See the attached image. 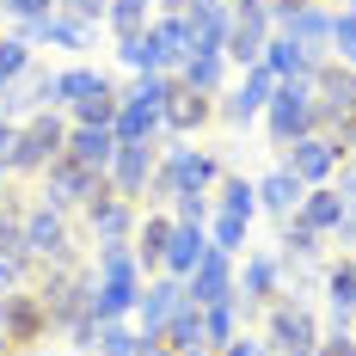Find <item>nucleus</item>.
<instances>
[{
    "label": "nucleus",
    "instance_id": "f257e3e1",
    "mask_svg": "<svg viewBox=\"0 0 356 356\" xmlns=\"http://www.w3.org/2000/svg\"><path fill=\"white\" fill-rule=\"evenodd\" d=\"M142 283H147V270H142V258H136V246L123 240V246H99L92 252V314L99 320H129L136 314V301H142Z\"/></svg>",
    "mask_w": 356,
    "mask_h": 356
},
{
    "label": "nucleus",
    "instance_id": "f03ea898",
    "mask_svg": "<svg viewBox=\"0 0 356 356\" xmlns=\"http://www.w3.org/2000/svg\"><path fill=\"white\" fill-rule=\"evenodd\" d=\"M258 338L270 344V356H314L325 338L320 314L307 307V301H289V295H277L264 314H258Z\"/></svg>",
    "mask_w": 356,
    "mask_h": 356
},
{
    "label": "nucleus",
    "instance_id": "7ed1b4c3",
    "mask_svg": "<svg viewBox=\"0 0 356 356\" xmlns=\"http://www.w3.org/2000/svg\"><path fill=\"white\" fill-rule=\"evenodd\" d=\"M68 111H31L13 136V178H37L56 154H68Z\"/></svg>",
    "mask_w": 356,
    "mask_h": 356
},
{
    "label": "nucleus",
    "instance_id": "20e7f679",
    "mask_svg": "<svg viewBox=\"0 0 356 356\" xmlns=\"http://www.w3.org/2000/svg\"><path fill=\"white\" fill-rule=\"evenodd\" d=\"M320 129V99H314V80H277L270 105H264V136L277 147L301 142Z\"/></svg>",
    "mask_w": 356,
    "mask_h": 356
},
{
    "label": "nucleus",
    "instance_id": "39448f33",
    "mask_svg": "<svg viewBox=\"0 0 356 356\" xmlns=\"http://www.w3.org/2000/svg\"><path fill=\"white\" fill-rule=\"evenodd\" d=\"M25 258L31 264H68V258H80L74 252V215L43 203L37 191H31V203H25Z\"/></svg>",
    "mask_w": 356,
    "mask_h": 356
},
{
    "label": "nucleus",
    "instance_id": "423d86ee",
    "mask_svg": "<svg viewBox=\"0 0 356 356\" xmlns=\"http://www.w3.org/2000/svg\"><path fill=\"white\" fill-rule=\"evenodd\" d=\"M270 92H277V74L264 68H240V80H227L221 92H215V123H227V129H246V123H258L264 117V105H270Z\"/></svg>",
    "mask_w": 356,
    "mask_h": 356
},
{
    "label": "nucleus",
    "instance_id": "0eeeda50",
    "mask_svg": "<svg viewBox=\"0 0 356 356\" xmlns=\"http://www.w3.org/2000/svg\"><path fill=\"white\" fill-rule=\"evenodd\" d=\"M105 191V172H86V166H74L68 154H56L43 172H37V197L43 203H56V209H68V215H80L92 197Z\"/></svg>",
    "mask_w": 356,
    "mask_h": 356
},
{
    "label": "nucleus",
    "instance_id": "6e6552de",
    "mask_svg": "<svg viewBox=\"0 0 356 356\" xmlns=\"http://www.w3.org/2000/svg\"><path fill=\"white\" fill-rule=\"evenodd\" d=\"M49 332H56V325L43 314L37 289H6V295H0V344H6V350H37Z\"/></svg>",
    "mask_w": 356,
    "mask_h": 356
},
{
    "label": "nucleus",
    "instance_id": "1a4fd4ad",
    "mask_svg": "<svg viewBox=\"0 0 356 356\" xmlns=\"http://www.w3.org/2000/svg\"><path fill=\"white\" fill-rule=\"evenodd\" d=\"M264 43H270V0H234V31L221 43V56L234 68H258Z\"/></svg>",
    "mask_w": 356,
    "mask_h": 356
},
{
    "label": "nucleus",
    "instance_id": "9d476101",
    "mask_svg": "<svg viewBox=\"0 0 356 356\" xmlns=\"http://www.w3.org/2000/svg\"><path fill=\"white\" fill-rule=\"evenodd\" d=\"M160 147L166 142H117L105 166V184L117 197H129V203H147V184H154V166H160Z\"/></svg>",
    "mask_w": 356,
    "mask_h": 356
},
{
    "label": "nucleus",
    "instance_id": "9b49d317",
    "mask_svg": "<svg viewBox=\"0 0 356 356\" xmlns=\"http://www.w3.org/2000/svg\"><path fill=\"white\" fill-rule=\"evenodd\" d=\"M136 221H142V203L117 197L111 184L80 209V227L92 234V246H123V240H136Z\"/></svg>",
    "mask_w": 356,
    "mask_h": 356
},
{
    "label": "nucleus",
    "instance_id": "f8f14e48",
    "mask_svg": "<svg viewBox=\"0 0 356 356\" xmlns=\"http://www.w3.org/2000/svg\"><path fill=\"white\" fill-rule=\"evenodd\" d=\"M338 160H344V147L332 142L325 129H314V136H301V142H289V147H283V166L301 178V184H332Z\"/></svg>",
    "mask_w": 356,
    "mask_h": 356
},
{
    "label": "nucleus",
    "instance_id": "ddd939ff",
    "mask_svg": "<svg viewBox=\"0 0 356 356\" xmlns=\"http://www.w3.org/2000/svg\"><path fill=\"white\" fill-rule=\"evenodd\" d=\"M332 19H338V6L307 0V6H295V13H277V19H270V31L295 37V43H301V49H314V56H332Z\"/></svg>",
    "mask_w": 356,
    "mask_h": 356
},
{
    "label": "nucleus",
    "instance_id": "4468645a",
    "mask_svg": "<svg viewBox=\"0 0 356 356\" xmlns=\"http://www.w3.org/2000/svg\"><path fill=\"white\" fill-rule=\"evenodd\" d=\"M178 307H184V283L160 270V277H147V283H142V301H136V314H129V320H136V332H142V338H160Z\"/></svg>",
    "mask_w": 356,
    "mask_h": 356
},
{
    "label": "nucleus",
    "instance_id": "2eb2a0df",
    "mask_svg": "<svg viewBox=\"0 0 356 356\" xmlns=\"http://www.w3.org/2000/svg\"><path fill=\"white\" fill-rule=\"evenodd\" d=\"M234 270H240V258H227V252H203V264L184 277V295L197 301V307H215V301H234Z\"/></svg>",
    "mask_w": 356,
    "mask_h": 356
},
{
    "label": "nucleus",
    "instance_id": "dca6fc26",
    "mask_svg": "<svg viewBox=\"0 0 356 356\" xmlns=\"http://www.w3.org/2000/svg\"><path fill=\"white\" fill-rule=\"evenodd\" d=\"M13 37H25L31 49H92V31L74 25L62 13H43V19H13Z\"/></svg>",
    "mask_w": 356,
    "mask_h": 356
},
{
    "label": "nucleus",
    "instance_id": "f3484780",
    "mask_svg": "<svg viewBox=\"0 0 356 356\" xmlns=\"http://www.w3.org/2000/svg\"><path fill=\"white\" fill-rule=\"evenodd\" d=\"M160 117H166V136L172 142H191V136H203L215 123V99L209 92H191V86H172V99H166Z\"/></svg>",
    "mask_w": 356,
    "mask_h": 356
},
{
    "label": "nucleus",
    "instance_id": "a211bd4d",
    "mask_svg": "<svg viewBox=\"0 0 356 356\" xmlns=\"http://www.w3.org/2000/svg\"><path fill=\"white\" fill-rule=\"evenodd\" d=\"M147 49H154V68L160 74H178V62L191 56V25H184V13H154Z\"/></svg>",
    "mask_w": 356,
    "mask_h": 356
},
{
    "label": "nucleus",
    "instance_id": "6ab92c4d",
    "mask_svg": "<svg viewBox=\"0 0 356 356\" xmlns=\"http://www.w3.org/2000/svg\"><path fill=\"white\" fill-rule=\"evenodd\" d=\"M111 129H117V142H166V117H160V105H147V99H136V92L117 99Z\"/></svg>",
    "mask_w": 356,
    "mask_h": 356
},
{
    "label": "nucleus",
    "instance_id": "aec40b11",
    "mask_svg": "<svg viewBox=\"0 0 356 356\" xmlns=\"http://www.w3.org/2000/svg\"><path fill=\"white\" fill-rule=\"evenodd\" d=\"M252 184H258V215H277V221H283V215H295V209H301V197H307V184L289 172L283 160H277L264 178H252Z\"/></svg>",
    "mask_w": 356,
    "mask_h": 356
},
{
    "label": "nucleus",
    "instance_id": "412c9836",
    "mask_svg": "<svg viewBox=\"0 0 356 356\" xmlns=\"http://www.w3.org/2000/svg\"><path fill=\"white\" fill-rule=\"evenodd\" d=\"M111 154H117V129H111V123H74V129H68V160H74V166L105 172Z\"/></svg>",
    "mask_w": 356,
    "mask_h": 356
},
{
    "label": "nucleus",
    "instance_id": "4be33fe9",
    "mask_svg": "<svg viewBox=\"0 0 356 356\" xmlns=\"http://www.w3.org/2000/svg\"><path fill=\"white\" fill-rule=\"evenodd\" d=\"M227 80H234V62H227L221 49H191V56L178 62V86H191V92H209L215 99Z\"/></svg>",
    "mask_w": 356,
    "mask_h": 356
},
{
    "label": "nucleus",
    "instance_id": "5701e85b",
    "mask_svg": "<svg viewBox=\"0 0 356 356\" xmlns=\"http://www.w3.org/2000/svg\"><path fill=\"white\" fill-rule=\"evenodd\" d=\"M203 252H209V234H203V227H191V221H172V240H166V258H160V270L184 283V277L203 264Z\"/></svg>",
    "mask_w": 356,
    "mask_h": 356
},
{
    "label": "nucleus",
    "instance_id": "b1692460",
    "mask_svg": "<svg viewBox=\"0 0 356 356\" xmlns=\"http://www.w3.org/2000/svg\"><path fill=\"white\" fill-rule=\"evenodd\" d=\"M325 56H314V49H301L295 37L270 31V43H264V68L277 74V80H314V68H320Z\"/></svg>",
    "mask_w": 356,
    "mask_h": 356
},
{
    "label": "nucleus",
    "instance_id": "393cba45",
    "mask_svg": "<svg viewBox=\"0 0 356 356\" xmlns=\"http://www.w3.org/2000/svg\"><path fill=\"white\" fill-rule=\"evenodd\" d=\"M166 240H172V209H142V221H136V258H142L147 277H160V258H166Z\"/></svg>",
    "mask_w": 356,
    "mask_h": 356
},
{
    "label": "nucleus",
    "instance_id": "a878e982",
    "mask_svg": "<svg viewBox=\"0 0 356 356\" xmlns=\"http://www.w3.org/2000/svg\"><path fill=\"white\" fill-rule=\"evenodd\" d=\"M325 252V234H314L301 215H283V234H277V258L283 264H320Z\"/></svg>",
    "mask_w": 356,
    "mask_h": 356
},
{
    "label": "nucleus",
    "instance_id": "bb28decb",
    "mask_svg": "<svg viewBox=\"0 0 356 356\" xmlns=\"http://www.w3.org/2000/svg\"><path fill=\"white\" fill-rule=\"evenodd\" d=\"M184 25H191V49H221L234 31V6H184Z\"/></svg>",
    "mask_w": 356,
    "mask_h": 356
},
{
    "label": "nucleus",
    "instance_id": "cd10ccee",
    "mask_svg": "<svg viewBox=\"0 0 356 356\" xmlns=\"http://www.w3.org/2000/svg\"><path fill=\"white\" fill-rule=\"evenodd\" d=\"M344 209H350V203H344L332 184H307V197H301V209H295V215H301L314 234H325V240H332V227L344 221Z\"/></svg>",
    "mask_w": 356,
    "mask_h": 356
},
{
    "label": "nucleus",
    "instance_id": "c85d7f7f",
    "mask_svg": "<svg viewBox=\"0 0 356 356\" xmlns=\"http://www.w3.org/2000/svg\"><path fill=\"white\" fill-rule=\"evenodd\" d=\"M160 344L172 356H184V350H203V307L184 295V307H178L172 320H166V332H160Z\"/></svg>",
    "mask_w": 356,
    "mask_h": 356
},
{
    "label": "nucleus",
    "instance_id": "c756f323",
    "mask_svg": "<svg viewBox=\"0 0 356 356\" xmlns=\"http://www.w3.org/2000/svg\"><path fill=\"white\" fill-rule=\"evenodd\" d=\"M154 0H105V31L123 43V37H142L147 25H154Z\"/></svg>",
    "mask_w": 356,
    "mask_h": 356
},
{
    "label": "nucleus",
    "instance_id": "7c9ffc66",
    "mask_svg": "<svg viewBox=\"0 0 356 356\" xmlns=\"http://www.w3.org/2000/svg\"><path fill=\"white\" fill-rule=\"evenodd\" d=\"M215 197V209H227V215H240V221H258V184L240 172H221V184L209 191Z\"/></svg>",
    "mask_w": 356,
    "mask_h": 356
},
{
    "label": "nucleus",
    "instance_id": "2f4dec72",
    "mask_svg": "<svg viewBox=\"0 0 356 356\" xmlns=\"http://www.w3.org/2000/svg\"><path fill=\"white\" fill-rule=\"evenodd\" d=\"M240 332H246V320H240V301H215V307H203V350L234 344Z\"/></svg>",
    "mask_w": 356,
    "mask_h": 356
},
{
    "label": "nucleus",
    "instance_id": "473e14b6",
    "mask_svg": "<svg viewBox=\"0 0 356 356\" xmlns=\"http://www.w3.org/2000/svg\"><path fill=\"white\" fill-rule=\"evenodd\" d=\"M25 191L0 184V252H25Z\"/></svg>",
    "mask_w": 356,
    "mask_h": 356
},
{
    "label": "nucleus",
    "instance_id": "72a5a7b5",
    "mask_svg": "<svg viewBox=\"0 0 356 356\" xmlns=\"http://www.w3.org/2000/svg\"><path fill=\"white\" fill-rule=\"evenodd\" d=\"M31 68H37V49L25 43V37L6 31V37H0V92H6V86H19Z\"/></svg>",
    "mask_w": 356,
    "mask_h": 356
},
{
    "label": "nucleus",
    "instance_id": "f704fd0d",
    "mask_svg": "<svg viewBox=\"0 0 356 356\" xmlns=\"http://www.w3.org/2000/svg\"><path fill=\"white\" fill-rule=\"evenodd\" d=\"M203 234H209V246H215V252L240 258V252H246V234H252V221H240V215H227V209H215Z\"/></svg>",
    "mask_w": 356,
    "mask_h": 356
},
{
    "label": "nucleus",
    "instance_id": "c9c22d12",
    "mask_svg": "<svg viewBox=\"0 0 356 356\" xmlns=\"http://www.w3.org/2000/svg\"><path fill=\"white\" fill-rule=\"evenodd\" d=\"M105 80H111V74H105V68H92V62H74V68H62V111L80 105V99H92Z\"/></svg>",
    "mask_w": 356,
    "mask_h": 356
},
{
    "label": "nucleus",
    "instance_id": "e433bc0d",
    "mask_svg": "<svg viewBox=\"0 0 356 356\" xmlns=\"http://www.w3.org/2000/svg\"><path fill=\"white\" fill-rule=\"evenodd\" d=\"M117 99H123V92H117V86H99V92H92V99H80V105H68V123H111V117H117Z\"/></svg>",
    "mask_w": 356,
    "mask_h": 356
},
{
    "label": "nucleus",
    "instance_id": "4c0bfd02",
    "mask_svg": "<svg viewBox=\"0 0 356 356\" xmlns=\"http://www.w3.org/2000/svg\"><path fill=\"white\" fill-rule=\"evenodd\" d=\"M136 338H142V332L129 320H99V350L92 356H136Z\"/></svg>",
    "mask_w": 356,
    "mask_h": 356
},
{
    "label": "nucleus",
    "instance_id": "58836bf2",
    "mask_svg": "<svg viewBox=\"0 0 356 356\" xmlns=\"http://www.w3.org/2000/svg\"><path fill=\"white\" fill-rule=\"evenodd\" d=\"M332 62L356 68V6H338V19H332Z\"/></svg>",
    "mask_w": 356,
    "mask_h": 356
},
{
    "label": "nucleus",
    "instance_id": "ea45409f",
    "mask_svg": "<svg viewBox=\"0 0 356 356\" xmlns=\"http://www.w3.org/2000/svg\"><path fill=\"white\" fill-rule=\"evenodd\" d=\"M166 209H172V221H191V227H209V215H215V197L191 191V197H172Z\"/></svg>",
    "mask_w": 356,
    "mask_h": 356
},
{
    "label": "nucleus",
    "instance_id": "a19ab883",
    "mask_svg": "<svg viewBox=\"0 0 356 356\" xmlns=\"http://www.w3.org/2000/svg\"><path fill=\"white\" fill-rule=\"evenodd\" d=\"M31 277H37V264L25 252H0V295L6 289H31Z\"/></svg>",
    "mask_w": 356,
    "mask_h": 356
},
{
    "label": "nucleus",
    "instance_id": "79ce46f5",
    "mask_svg": "<svg viewBox=\"0 0 356 356\" xmlns=\"http://www.w3.org/2000/svg\"><path fill=\"white\" fill-rule=\"evenodd\" d=\"M56 13L74 19V25H86V31H99V25H105V0H56Z\"/></svg>",
    "mask_w": 356,
    "mask_h": 356
},
{
    "label": "nucleus",
    "instance_id": "37998d69",
    "mask_svg": "<svg viewBox=\"0 0 356 356\" xmlns=\"http://www.w3.org/2000/svg\"><path fill=\"white\" fill-rule=\"evenodd\" d=\"M332 191H338V197L356 209V154H344V160H338V172H332Z\"/></svg>",
    "mask_w": 356,
    "mask_h": 356
},
{
    "label": "nucleus",
    "instance_id": "c03bdc74",
    "mask_svg": "<svg viewBox=\"0 0 356 356\" xmlns=\"http://www.w3.org/2000/svg\"><path fill=\"white\" fill-rule=\"evenodd\" d=\"M215 356H270V344H264L258 332H240L234 344H221V350H215Z\"/></svg>",
    "mask_w": 356,
    "mask_h": 356
},
{
    "label": "nucleus",
    "instance_id": "a18cd8bd",
    "mask_svg": "<svg viewBox=\"0 0 356 356\" xmlns=\"http://www.w3.org/2000/svg\"><path fill=\"white\" fill-rule=\"evenodd\" d=\"M0 13L6 19H43V13H56V0H6Z\"/></svg>",
    "mask_w": 356,
    "mask_h": 356
},
{
    "label": "nucleus",
    "instance_id": "49530a36",
    "mask_svg": "<svg viewBox=\"0 0 356 356\" xmlns=\"http://www.w3.org/2000/svg\"><path fill=\"white\" fill-rule=\"evenodd\" d=\"M314 356H356V332H325Z\"/></svg>",
    "mask_w": 356,
    "mask_h": 356
},
{
    "label": "nucleus",
    "instance_id": "de8ad7c7",
    "mask_svg": "<svg viewBox=\"0 0 356 356\" xmlns=\"http://www.w3.org/2000/svg\"><path fill=\"white\" fill-rule=\"evenodd\" d=\"M332 246H344V252H356V209H344V221L332 227Z\"/></svg>",
    "mask_w": 356,
    "mask_h": 356
},
{
    "label": "nucleus",
    "instance_id": "09e8293b",
    "mask_svg": "<svg viewBox=\"0 0 356 356\" xmlns=\"http://www.w3.org/2000/svg\"><path fill=\"white\" fill-rule=\"evenodd\" d=\"M154 6H160V13H184L191 0H154Z\"/></svg>",
    "mask_w": 356,
    "mask_h": 356
},
{
    "label": "nucleus",
    "instance_id": "8fccbe9b",
    "mask_svg": "<svg viewBox=\"0 0 356 356\" xmlns=\"http://www.w3.org/2000/svg\"><path fill=\"white\" fill-rule=\"evenodd\" d=\"M191 6H234V0H191Z\"/></svg>",
    "mask_w": 356,
    "mask_h": 356
},
{
    "label": "nucleus",
    "instance_id": "3c124183",
    "mask_svg": "<svg viewBox=\"0 0 356 356\" xmlns=\"http://www.w3.org/2000/svg\"><path fill=\"white\" fill-rule=\"evenodd\" d=\"M184 356H215V350H184Z\"/></svg>",
    "mask_w": 356,
    "mask_h": 356
},
{
    "label": "nucleus",
    "instance_id": "603ef678",
    "mask_svg": "<svg viewBox=\"0 0 356 356\" xmlns=\"http://www.w3.org/2000/svg\"><path fill=\"white\" fill-rule=\"evenodd\" d=\"M350 332H356V320H350Z\"/></svg>",
    "mask_w": 356,
    "mask_h": 356
},
{
    "label": "nucleus",
    "instance_id": "864d4df0",
    "mask_svg": "<svg viewBox=\"0 0 356 356\" xmlns=\"http://www.w3.org/2000/svg\"><path fill=\"white\" fill-rule=\"evenodd\" d=\"M0 6H6V0H0Z\"/></svg>",
    "mask_w": 356,
    "mask_h": 356
},
{
    "label": "nucleus",
    "instance_id": "5fc2aeb1",
    "mask_svg": "<svg viewBox=\"0 0 356 356\" xmlns=\"http://www.w3.org/2000/svg\"><path fill=\"white\" fill-rule=\"evenodd\" d=\"M350 6H356V0H350Z\"/></svg>",
    "mask_w": 356,
    "mask_h": 356
}]
</instances>
